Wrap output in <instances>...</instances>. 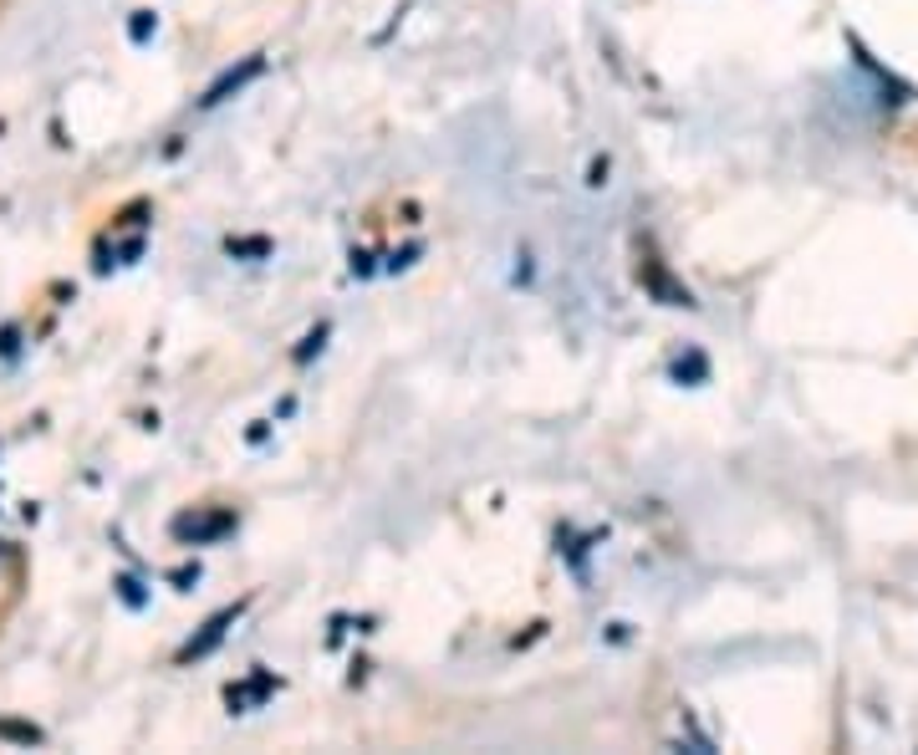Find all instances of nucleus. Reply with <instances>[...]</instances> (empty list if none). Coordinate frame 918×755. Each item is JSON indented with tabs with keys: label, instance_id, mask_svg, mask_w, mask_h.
<instances>
[{
	"label": "nucleus",
	"instance_id": "1",
	"mask_svg": "<svg viewBox=\"0 0 918 755\" xmlns=\"http://www.w3.org/2000/svg\"><path fill=\"white\" fill-rule=\"evenodd\" d=\"M174 541L179 546H210V541L230 537L235 531V511H215V505H194V511H184V516H174Z\"/></svg>",
	"mask_w": 918,
	"mask_h": 755
},
{
	"label": "nucleus",
	"instance_id": "2",
	"mask_svg": "<svg viewBox=\"0 0 918 755\" xmlns=\"http://www.w3.org/2000/svg\"><path fill=\"white\" fill-rule=\"evenodd\" d=\"M240 613H246V603H235V607H219L215 618L204 622L200 633H194V638H189V643H184V649H179V664H194V658L215 654L219 643H225V633H230L235 622H240Z\"/></svg>",
	"mask_w": 918,
	"mask_h": 755
},
{
	"label": "nucleus",
	"instance_id": "3",
	"mask_svg": "<svg viewBox=\"0 0 918 755\" xmlns=\"http://www.w3.org/2000/svg\"><path fill=\"white\" fill-rule=\"evenodd\" d=\"M261 72H266V56H261V51H255V56H246V62H240V67H230V72H219L215 83L204 87V98H200V108H219V102H230L235 92H246V87L255 83V77H261Z\"/></svg>",
	"mask_w": 918,
	"mask_h": 755
},
{
	"label": "nucleus",
	"instance_id": "4",
	"mask_svg": "<svg viewBox=\"0 0 918 755\" xmlns=\"http://www.w3.org/2000/svg\"><path fill=\"white\" fill-rule=\"evenodd\" d=\"M638 276H643V286H649V291L664 306H694V297H689L679 281H668V270L658 266V261H643V270H638Z\"/></svg>",
	"mask_w": 918,
	"mask_h": 755
},
{
	"label": "nucleus",
	"instance_id": "5",
	"mask_svg": "<svg viewBox=\"0 0 918 755\" xmlns=\"http://www.w3.org/2000/svg\"><path fill=\"white\" fill-rule=\"evenodd\" d=\"M21 577H26V562H21L16 546H0V618L11 613V603L21 597Z\"/></svg>",
	"mask_w": 918,
	"mask_h": 755
},
{
	"label": "nucleus",
	"instance_id": "6",
	"mask_svg": "<svg viewBox=\"0 0 918 755\" xmlns=\"http://www.w3.org/2000/svg\"><path fill=\"white\" fill-rule=\"evenodd\" d=\"M271 689H276V679H271V674H255L251 684H240V689L230 684V689H225V700H230V709H246L251 700H266Z\"/></svg>",
	"mask_w": 918,
	"mask_h": 755
},
{
	"label": "nucleus",
	"instance_id": "7",
	"mask_svg": "<svg viewBox=\"0 0 918 755\" xmlns=\"http://www.w3.org/2000/svg\"><path fill=\"white\" fill-rule=\"evenodd\" d=\"M0 740H11V745H41L47 730L32 720H0Z\"/></svg>",
	"mask_w": 918,
	"mask_h": 755
},
{
	"label": "nucleus",
	"instance_id": "8",
	"mask_svg": "<svg viewBox=\"0 0 918 755\" xmlns=\"http://www.w3.org/2000/svg\"><path fill=\"white\" fill-rule=\"evenodd\" d=\"M674 378H679V383H704V378H709V363H704L700 353H689V357H679V363H674Z\"/></svg>",
	"mask_w": 918,
	"mask_h": 755
},
{
	"label": "nucleus",
	"instance_id": "9",
	"mask_svg": "<svg viewBox=\"0 0 918 755\" xmlns=\"http://www.w3.org/2000/svg\"><path fill=\"white\" fill-rule=\"evenodd\" d=\"M225 251H230V255H255V261H261V255H271V240H266V236H251V240H225Z\"/></svg>",
	"mask_w": 918,
	"mask_h": 755
},
{
	"label": "nucleus",
	"instance_id": "10",
	"mask_svg": "<svg viewBox=\"0 0 918 755\" xmlns=\"http://www.w3.org/2000/svg\"><path fill=\"white\" fill-rule=\"evenodd\" d=\"M159 32V21H153V11H134V21H128V36H134L138 47L149 41V36Z\"/></svg>",
	"mask_w": 918,
	"mask_h": 755
},
{
	"label": "nucleus",
	"instance_id": "11",
	"mask_svg": "<svg viewBox=\"0 0 918 755\" xmlns=\"http://www.w3.org/2000/svg\"><path fill=\"white\" fill-rule=\"evenodd\" d=\"M322 342H327V327H317V332H306V342H301V348H297L291 357H297V363H312V353H322Z\"/></svg>",
	"mask_w": 918,
	"mask_h": 755
},
{
	"label": "nucleus",
	"instance_id": "12",
	"mask_svg": "<svg viewBox=\"0 0 918 755\" xmlns=\"http://www.w3.org/2000/svg\"><path fill=\"white\" fill-rule=\"evenodd\" d=\"M117 592H123V603H128V607L143 603V588H138L134 577H117Z\"/></svg>",
	"mask_w": 918,
	"mask_h": 755
},
{
	"label": "nucleus",
	"instance_id": "13",
	"mask_svg": "<svg viewBox=\"0 0 918 755\" xmlns=\"http://www.w3.org/2000/svg\"><path fill=\"white\" fill-rule=\"evenodd\" d=\"M16 348H21L16 327H5V332H0V357H16Z\"/></svg>",
	"mask_w": 918,
	"mask_h": 755
},
{
	"label": "nucleus",
	"instance_id": "14",
	"mask_svg": "<svg viewBox=\"0 0 918 755\" xmlns=\"http://www.w3.org/2000/svg\"><path fill=\"white\" fill-rule=\"evenodd\" d=\"M174 582H179V588H189V582H200V567H184V571H174Z\"/></svg>",
	"mask_w": 918,
	"mask_h": 755
}]
</instances>
